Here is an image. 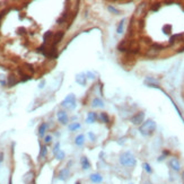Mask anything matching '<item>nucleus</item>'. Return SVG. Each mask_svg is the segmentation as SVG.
Returning <instances> with one entry per match:
<instances>
[{"label":"nucleus","mask_w":184,"mask_h":184,"mask_svg":"<svg viewBox=\"0 0 184 184\" xmlns=\"http://www.w3.org/2000/svg\"><path fill=\"white\" fill-rule=\"evenodd\" d=\"M80 164H82V167L84 171H87V169H89V168L92 167L89 159H88L86 156H82V158H80Z\"/></svg>","instance_id":"13"},{"label":"nucleus","mask_w":184,"mask_h":184,"mask_svg":"<svg viewBox=\"0 0 184 184\" xmlns=\"http://www.w3.org/2000/svg\"><path fill=\"white\" fill-rule=\"evenodd\" d=\"M2 160H3V153H0V164L2 163Z\"/></svg>","instance_id":"35"},{"label":"nucleus","mask_w":184,"mask_h":184,"mask_svg":"<svg viewBox=\"0 0 184 184\" xmlns=\"http://www.w3.org/2000/svg\"><path fill=\"white\" fill-rule=\"evenodd\" d=\"M142 168L145 169V172H146L147 174H151V173H153V168H151L150 164L143 163V164H142Z\"/></svg>","instance_id":"28"},{"label":"nucleus","mask_w":184,"mask_h":184,"mask_svg":"<svg viewBox=\"0 0 184 184\" xmlns=\"http://www.w3.org/2000/svg\"><path fill=\"white\" fill-rule=\"evenodd\" d=\"M63 36H64V32H62V31L57 32V33L53 35V40H52V41H53L52 42V48H53V49H55L57 44H59V43L62 41Z\"/></svg>","instance_id":"8"},{"label":"nucleus","mask_w":184,"mask_h":184,"mask_svg":"<svg viewBox=\"0 0 184 184\" xmlns=\"http://www.w3.org/2000/svg\"><path fill=\"white\" fill-rule=\"evenodd\" d=\"M46 154H48V148H46V146H42L41 150H40V155H39V158H40V159L45 158V157H46Z\"/></svg>","instance_id":"25"},{"label":"nucleus","mask_w":184,"mask_h":184,"mask_svg":"<svg viewBox=\"0 0 184 184\" xmlns=\"http://www.w3.org/2000/svg\"><path fill=\"white\" fill-rule=\"evenodd\" d=\"M146 7H147V3H146V2L140 3V5L138 6V8L136 9V16L139 17V16L143 15V14H145V10H146Z\"/></svg>","instance_id":"18"},{"label":"nucleus","mask_w":184,"mask_h":184,"mask_svg":"<svg viewBox=\"0 0 184 184\" xmlns=\"http://www.w3.org/2000/svg\"><path fill=\"white\" fill-rule=\"evenodd\" d=\"M80 128H82V125H80V123L79 122H72L68 125V129H69V131H71V132L79 130Z\"/></svg>","instance_id":"20"},{"label":"nucleus","mask_w":184,"mask_h":184,"mask_svg":"<svg viewBox=\"0 0 184 184\" xmlns=\"http://www.w3.org/2000/svg\"><path fill=\"white\" fill-rule=\"evenodd\" d=\"M87 136L89 137V139H91V141H93V142H95L96 140H97V137L94 134V133L92 132V131H89V132L87 133Z\"/></svg>","instance_id":"30"},{"label":"nucleus","mask_w":184,"mask_h":184,"mask_svg":"<svg viewBox=\"0 0 184 184\" xmlns=\"http://www.w3.org/2000/svg\"><path fill=\"white\" fill-rule=\"evenodd\" d=\"M85 141H86L85 134H78V136L75 138V143H76V146H78V147H82V146L85 145Z\"/></svg>","instance_id":"17"},{"label":"nucleus","mask_w":184,"mask_h":184,"mask_svg":"<svg viewBox=\"0 0 184 184\" xmlns=\"http://www.w3.org/2000/svg\"><path fill=\"white\" fill-rule=\"evenodd\" d=\"M89 180L94 184H100L103 182V176L100 173H93L89 175Z\"/></svg>","instance_id":"10"},{"label":"nucleus","mask_w":184,"mask_h":184,"mask_svg":"<svg viewBox=\"0 0 184 184\" xmlns=\"http://www.w3.org/2000/svg\"><path fill=\"white\" fill-rule=\"evenodd\" d=\"M57 119H58V121L61 123V124H67L68 121H69V118H68V114L66 111H63V110H60V111H58L57 112Z\"/></svg>","instance_id":"7"},{"label":"nucleus","mask_w":184,"mask_h":184,"mask_svg":"<svg viewBox=\"0 0 184 184\" xmlns=\"http://www.w3.org/2000/svg\"><path fill=\"white\" fill-rule=\"evenodd\" d=\"M61 106L67 110H75L77 106V101L75 94H69L64 97V100L61 102Z\"/></svg>","instance_id":"4"},{"label":"nucleus","mask_w":184,"mask_h":184,"mask_svg":"<svg viewBox=\"0 0 184 184\" xmlns=\"http://www.w3.org/2000/svg\"><path fill=\"white\" fill-rule=\"evenodd\" d=\"M145 84L148 86V87H158L157 85H158V82L156 80V79H154L151 77H147L146 79H145Z\"/></svg>","instance_id":"19"},{"label":"nucleus","mask_w":184,"mask_h":184,"mask_svg":"<svg viewBox=\"0 0 184 184\" xmlns=\"http://www.w3.org/2000/svg\"><path fill=\"white\" fill-rule=\"evenodd\" d=\"M69 175H70V171H69L68 167H66V168L60 169V172L58 174V178H59L60 181H67L68 177H69Z\"/></svg>","instance_id":"9"},{"label":"nucleus","mask_w":184,"mask_h":184,"mask_svg":"<svg viewBox=\"0 0 184 184\" xmlns=\"http://www.w3.org/2000/svg\"><path fill=\"white\" fill-rule=\"evenodd\" d=\"M54 156H55V159H58V160H63V159H64V157H66V154H64L63 150L60 149V150L55 154Z\"/></svg>","instance_id":"27"},{"label":"nucleus","mask_w":184,"mask_h":184,"mask_svg":"<svg viewBox=\"0 0 184 184\" xmlns=\"http://www.w3.org/2000/svg\"><path fill=\"white\" fill-rule=\"evenodd\" d=\"M182 178L184 180V171H183V173H182Z\"/></svg>","instance_id":"38"},{"label":"nucleus","mask_w":184,"mask_h":184,"mask_svg":"<svg viewBox=\"0 0 184 184\" xmlns=\"http://www.w3.org/2000/svg\"><path fill=\"white\" fill-rule=\"evenodd\" d=\"M92 107L93 109H103L104 107V102L100 97H95L92 101Z\"/></svg>","instance_id":"15"},{"label":"nucleus","mask_w":184,"mask_h":184,"mask_svg":"<svg viewBox=\"0 0 184 184\" xmlns=\"http://www.w3.org/2000/svg\"><path fill=\"white\" fill-rule=\"evenodd\" d=\"M164 49V45L162 44H158V43H151L150 46L147 49V51L145 53V55L147 58H150V59H154V58H157L159 52Z\"/></svg>","instance_id":"3"},{"label":"nucleus","mask_w":184,"mask_h":184,"mask_svg":"<svg viewBox=\"0 0 184 184\" xmlns=\"http://www.w3.org/2000/svg\"><path fill=\"white\" fill-rule=\"evenodd\" d=\"M76 184H80V183H79V182H76Z\"/></svg>","instance_id":"39"},{"label":"nucleus","mask_w":184,"mask_h":184,"mask_svg":"<svg viewBox=\"0 0 184 184\" xmlns=\"http://www.w3.org/2000/svg\"><path fill=\"white\" fill-rule=\"evenodd\" d=\"M168 165H169V167L173 169L174 172H180V171H181V163H180L178 158H176V157L169 158Z\"/></svg>","instance_id":"6"},{"label":"nucleus","mask_w":184,"mask_h":184,"mask_svg":"<svg viewBox=\"0 0 184 184\" xmlns=\"http://www.w3.org/2000/svg\"><path fill=\"white\" fill-rule=\"evenodd\" d=\"M129 184H133V183H129Z\"/></svg>","instance_id":"40"},{"label":"nucleus","mask_w":184,"mask_h":184,"mask_svg":"<svg viewBox=\"0 0 184 184\" xmlns=\"http://www.w3.org/2000/svg\"><path fill=\"white\" fill-rule=\"evenodd\" d=\"M51 141H52L51 136H45V137H44V143H46V145H48V143H50Z\"/></svg>","instance_id":"34"},{"label":"nucleus","mask_w":184,"mask_h":184,"mask_svg":"<svg viewBox=\"0 0 184 184\" xmlns=\"http://www.w3.org/2000/svg\"><path fill=\"white\" fill-rule=\"evenodd\" d=\"M86 77H87V79H91V80L95 79V76H94V73H93V72H91V71L86 72Z\"/></svg>","instance_id":"33"},{"label":"nucleus","mask_w":184,"mask_h":184,"mask_svg":"<svg viewBox=\"0 0 184 184\" xmlns=\"http://www.w3.org/2000/svg\"><path fill=\"white\" fill-rule=\"evenodd\" d=\"M143 122H145V113L143 112L136 113L131 118V123L134 124V125H139L140 127Z\"/></svg>","instance_id":"5"},{"label":"nucleus","mask_w":184,"mask_h":184,"mask_svg":"<svg viewBox=\"0 0 184 184\" xmlns=\"http://www.w3.org/2000/svg\"><path fill=\"white\" fill-rule=\"evenodd\" d=\"M119 163L123 167H128V168H133L136 165H137V159L134 157L131 151L129 150H125L121 153L120 157H119Z\"/></svg>","instance_id":"1"},{"label":"nucleus","mask_w":184,"mask_h":184,"mask_svg":"<svg viewBox=\"0 0 184 184\" xmlns=\"http://www.w3.org/2000/svg\"><path fill=\"white\" fill-rule=\"evenodd\" d=\"M124 25H125V21H124V19H122V21L119 23L118 28H116V33H118L119 35L123 34V31H124Z\"/></svg>","instance_id":"24"},{"label":"nucleus","mask_w":184,"mask_h":184,"mask_svg":"<svg viewBox=\"0 0 184 184\" xmlns=\"http://www.w3.org/2000/svg\"><path fill=\"white\" fill-rule=\"evenodd\" d=\"M21 71L24 72V73H26V75H28V76H31V75L34 73V68L30 63H24V66L21 68Z\"/></svg>","instance_id":"16"},{"label":"nucleus","mask_w":184,"mask_h":184,"mask_svg":"<svg viewBox=\"0 0 184 184\" xmlns=\"http://www.w3.org/2000/svg\"><path fill=\"white\" fill-rule=\"evenodd\" d=\"M156 130V122L153 120H147L139 127V132L142 136L147 137V136H151Z\"/></svg>","instance_id":"2"},{"label":"nucleus","mask_w":184,"mask_h":184,"mask_svg":"<svg viewBox=\"0 0 184 184\" xmlns=\"http://www.w3.org/2000/svg\"><path fill=\"white\" fill-rule=\"evenodd\" d=\"M143 184H153V183H151L150 181H146V182H145V183H143Z\"/></svg>","instance_id":"36"},{"label":"nucleus","mask_w":184,"mask_h":184,"mask_svg":"<svg viewBox=\"0 0 184 184\" xmlns=\"http://www.w3.org/2000/svg\"><path fill=\"white\" fill-rule=\"evenodd\" d=\"M159 8H160V3L159 2H156V3H154L153 6H151V10L153 11H157Z\"/></svg>","instance_id":"31"},{"label":"nucleus","mask_w":184,"mask_h":184,"mask_svg":"<svg viewBox=\"0 0 184 184\" xmlns=\"http://www.w3.org/2000/svg\"><path fill=\"white\" fill-rule=\"evenodd\" d=\"M18 82H19V80L17 79V77H16L15 75H10V76L8 77V85H9L10 87L11 86H15V85L18 84Z\"/></svg>","instance_id":"21"},{"label":"nucleus","mask_w":184,"mask_h":184,"mask_svg":"<svg viewBox=\"0 0 184 184\" xmlns=\"http://www.w3.org/2000/svg\"><path fill=\"white\" fill-rule=\"evenodd\" d=\"M183 41V34H174L169 37V45H173L177 42Z\"/></svg>","instance_id":"14"},{"label":"nucleus","mask_w":184,"mask_h":184,"mask_svg":"<svg viewBox=\"0 0 184 184\" xmlns=\"http://www.w3.org/2000/svg\"><path fill=\"white\" fill-rule=\"evenodd\" d=\"M46 128H48V124L45 122L41 123L40 128H39V134L40 137H45V131H46Z\"/></svg>","instance_id":"22"},{"label":"nucleus","mask_w":184,"mask_h":184,"mask_svg":"<svg viewBox=\"0 0 184 184\" xmlns=\"http://www.w3.org/2000/svg\"><path fill=\"white\" fill-rule=\"evenodd\" d=\"M107 10L110 11L111 14H114V15H121V11L119 10L118 8H115L114 6H112V5H109V6H107Z\"/></svg>","instance_id":"26"},{"label":"nucleus","mask_w":184,"mask_h":184,"mask_svg":"<svg viewBox=\"0 0 184 184\" xmlns=\"http://www.w3.org/2000/svg\"><path fill=\"white\" fill-rule=\"evenodd\" d=\"M97 119H98V114L96 112H88L87 113V118H86V123L93 124L94 122H96Z\"/></svg>","instance_id":"11"},{"label":"nucleus","mask_w":184,"mask_h":184,"mask_svg":"<svg viewBox=\"0 0 184 184\" xmlns=\"http://www.w3.org/2000/svg\"><path fill=\"white\" fill-rule=\"evenodd\" d=\"M76 82H78L80 86H85L86 84H87V77H86V73H78L77 76H76Z\"/></svg>","instance_id":"12"},{"label":"nucleus","mask_w":184,"mask_h":184,"mask_svg":"<svg viewBox=\"0 0 184 184\" xmlns=\"http://www.w3.org/2000/svg\"><path fill=\"white\" fill-rule=\"evenodd\" d=\"M178 52H184V46H183V48H181V49L178 50Z\"/></svg>","instance_id":"37"},{"label":"nucleus","mask_w":184,"mask_h":184,"mask_svg":"<svg viewBox=\"0 0 184 184\" xmlns=\"http://www.w3.org/2000/svg\"><path fill=\"white\" fill-rule=\"evenodd\" d=\"M100 120L102 121L103 123H109L110 122V116H109V114L107 113H105V112H102V113H100Z\"/></svg>","instance_id":"23"},{"label":"nucleus","mask_w":184,"mask_h":184,"mask_svg":"<svg viewBox=\"0 0 184 184\" xmlns=\"http://www.w3.org/2000/svg\"><path fill=\"white\" fill-rule=\"evenodd\" d=\"M52 36H53V34H52L51 31H48L44 35H43V41H44V45L46 44V42H48V40L49 39H51Z\"/></svg>","instance_id":"29"},{"label":"nucleus","mask_w":184,"mask_h":184,"mask_svg":"<svg viewBox=\"0 0 184 184\" xmlns=\"http://www.w3.org/2000/svg\"><path fill=\"white\" fill-rule=\"evenodd\" d=\"M59 150H60V142H57L54 145V148H53V154L55 155Z\"/></svg>","instance_id":"32"}]
</instances>
